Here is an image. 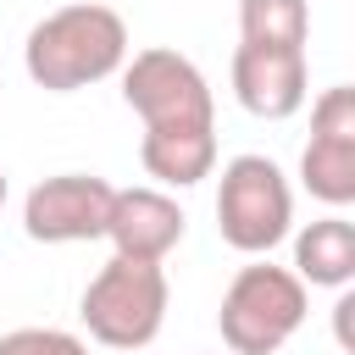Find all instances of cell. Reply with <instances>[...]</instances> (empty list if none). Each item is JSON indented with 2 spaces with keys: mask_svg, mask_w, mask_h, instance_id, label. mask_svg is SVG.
<instances>
[{
  "mask_svg": "<svg viewBox=\"0 0 355 355\" xmlns=\"http://www.w3.org/2000/svg\"><path fill=\"white\" fill-rule=\"evenodd\" d=\"M122 100L144 128H216V100L205 72L166 44L122 61Z\"/></svg>",
  "mask_w": 355,
  "mask_h": 355,
  "instance_id": "obj_5",
  "label": "cell"
},
{
  "mask_svg": "<svg viewBox=\"0 0 355 355\" xmlns=\"http://www.w3.org/2000/svg\"><path fill=\"white\" fill-rule=\"evenodd\" d=\"M216 233L239 255H272L294 233V189L272 155H233L216 178Z\"/></svg>",
  "mask_w": 355,
  "mask_h": 355,
  "instance_id": "obj_3",
  "label": "cell"
},
{
  "mask_svg": "<svg viewBox=\"0 0 355 355\" xmlns=\"http://www.w3.org/2000/svg\"><path fill=\"white\" fill-rule=\"evenodd\" d=\"M305 311H311V288L288 266H272L266 255H255L222 288L216 327L233 355H277L305 327Z\"/></svg>",
  "mask_w": 355,
  "mask_h": 355,
  "instance_id": "obj_2",
  "label": "cell"
},
{
  "mask_svg": "<svg viewBox=\"0 0 355 355\" xmlns=\"http://www.w3.org/2000/svg\"><path fill=\"white\" fill-rule=\"evenodd\" d=\"M311 39V6L305 0H239V44H294Z\"/></svg>",
  "mask_w": 355,
  "mask_h": 355,
  "instance_id": "obj_12",
  "label": "cell"
},
{
  "mask_svg": "<svg viewBox=\"0 0 355 355\" xmlns=\"http://www.w3.org/2000/svg\"><path fill=\"white\" fill-rule=\"evenodd\" d=\"M0 355H89V344L67 327H11L0 333Z\"/></svg>",
  "mask_w": 355,
  "mask_h": 355,
  "instance_id": "obj_13",
  "label": "cell"
},
{
  "mask_svg": "<svg viewBox=\"0 0 355 355\" xmlns=\"http://www.w3.org/2000/svg\"><path fill=\"white\" fill-rule=\"evenodd\" d=\"M300 183L311 200L344 211L355 205V89L333 83L311 105V144L300 155Z\"/></svg>",
  "mask_w": 355,
  "mask_h": 355,
  "instance_id": "obj_6",
  "label": "cell"
},
{
  "mask_svg": "<svg viewBox=\"0 0 355 355\" xmlns=\"http://www.w3.org/2000/svg\"><path fill=\"white\" fill-rule=\"evenodd\" d=\"M128 22L122 11L100 0H72L39 17L22 39V67L44 94H78L89 83H105L128 61Z\"/></svg>",
  "mask_w": 355,
  "mask_h": 355,
  "instance_id": "obj_1",
  "label": "cell"
},
{
  "mask_svg": "<svg viewBox=\"0 0 355 355\" xmlns=\"http://www.w3.org/2000/svg\"><path fill=\"white\" fill-rule=\"evenodd\" d=\"M166 300H172V288H166V272L155 261L111 255L89 277V288L78 300V316H83L94 344H105V349H144L166 327Z\"/></svg>",
  "mask_w": 355,
  "mask_h": 355,
  "instance_id": "obj_4",
  "label": "cell"
},
{
  "mask_svg": "<svg viewBox=\"0 0 355 355\" xmlns=\"http://www.w3.org/2000/svg\"><path fill=\"white\" fill-rule=\"evenodd\" d=\"M0 205H6V172H0Z\"/></svg>",
  "mask_w": 355,
  "mask_h": 355,
  "instance_id": "obj_14",
  "label": "cell"
},
{
  "mask_svg": "<svg viewBox=\"0 0 355 355\" xmlns=\"http://www.w3.org/2000/svg\"><path fill=\"white\" fill-rule=\"evenodd\" d=\"M111 194L116 189L94 172H55V178L28 189L22 233L33 244H94V239H105Z\"/></svg>",
  "mask_w": 355,
  "mask_h": 355,
  "instance_id": "obj_7",
  "label": "cell"
},
{
  "mask_svg": "<svg viewBox=\"0 0 355 355\" xmlns=\"http://www.w3.org/2000/svg\"><path fill=\"white\" fill-rule=\"evenodd\" d=\"M139 161L161 189H194L216 172V128H144Z\"/></svg>",
  "mask_w": 355,
  "mask_h": 355,
  "instance_id": "obj_10",
  "label": "cell"
},
{
  "mask_svg": "<svg viewBox=\"0 0 355 355\" xmlns=\"http://www.w3.org/2000/svg\"><path fill=\"white\" fill-rule=\"evenodd\" d=\"M233 100L261 116L283 122L311 100V61L294 44H239L233 50Z\"/></svg>",
  "mask_w": 355,
  "mask_h": 355,
  "instance_id": "obj_8",
  "label": "cell"
},
{
  "mask_svg": "<svg viewBox=\"0 0 355 355\" xmlns=\"http://www.w3.org/2000/svg\"><path fill=\"white\" fill-rule=\"evenodd\" d=\"M305 288H349L355 283V227L333 211L316 216L294 233V266H288Z\"/></svg>",
  "mask_w": 355,
  "mask_h": 355,
  "instance_id": "obj_11",
  "label": "cell"
},
{
  "mask_svg": "<svg viewBox=\"0 0 355 355\" xmlns=\"http://www.w3.org/2000/svg\"><path fill=\"white\" fill-rule=\"evenodd\" d=\"M183 205L166 189H116L111 194V216H105V239L122 261H166L183 244Z\"/></svg>",
  "mask_w": 355,
  "mask_h": 355,
  "instance_id": "obj_9",
  "label": "cell"
}]
</instances>
